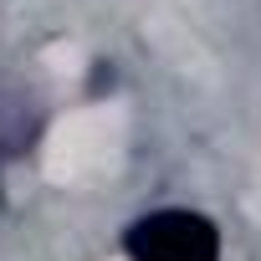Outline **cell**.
I'll return each instance as SVG.
<instances>
[{
	"instance_id": "6da1fadb",
	"label": "cell",
	"mask_w": 261,
	"mask_h": 261,
	"mask_svg": "<svg viewBox=\"0 0 261 261\" xmlns=\"http://www.w3.org/2000/svg\"><path fill=\"white\" fill-rule=\"evenodd\" d=\"M134 261H220V230L195 210H154L123 230Z\"/></svg>"
}]
</instances>
